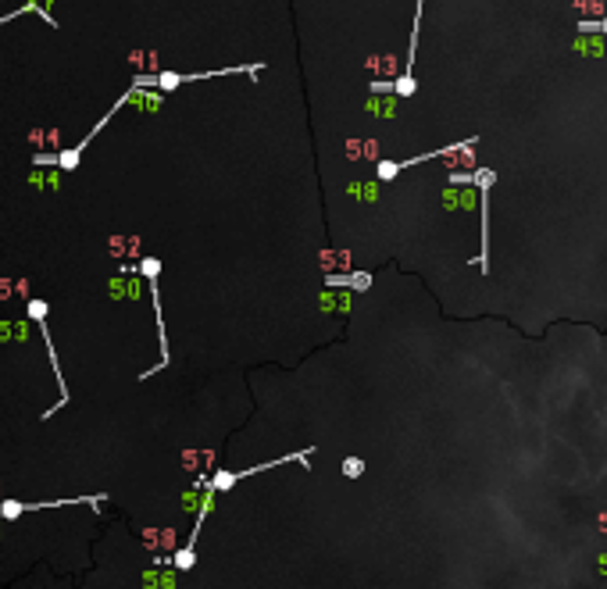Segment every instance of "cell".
I'll return each instance as SVG.
<instances>
[{"mask_svg": "<svg viewBox=\"0 0 607 589\" xmlns=\"http://www.w3.org/2000/svg\"><path fill=\"white\" fill-rule=\"evenodd\" d=\"M343 475H350V478L364 475V461H361V457H347V461H343Z\"/></svg>", "mask_w": 607, "mask_h": 589, "instance_id": "3957f363", "label": "cell"}, {"mask_svg": "<svg viewBox=\"0 0 607 589\" xmlns=\"http://www.w3.org/2000/svg\"><path fill=\"white\" fill-rule=\"evenodd\" d=\"M600 32H607V15H603V22H600Z\"/></svg>", "mask_w": 607, "mask_h": 589, "instance_id": "277c9868", "label": "cell"}, {"mask_svg": "<svg viewBox=\"0 0 607 589\" xmlns=\"http://www.w3.org/2000/svg\"><path fill=\"white\" fill-rule=\"evenodd\" d=\"M307 454H311V450H297V454H290V457H275V461H268V464H261V468H243V471H214V478L207 482V490H214V493H222V490H233L240 478H247V475H257V471H264V468H275V464H286V461H300V464L307 468Z\"/></svg>", "mask_w": 607, "mask_h": 589, "instance_id": "7a4b0ae2", "label": "cell"}, {"mask_svg": "<svg viewBox=\"0 0 607 589\" xmlns=\"http://www.w3.org/2000/svg\"><path fill=\"white\" fill-rule=\"evenodd\" d=\"M29 318L39 326V336H43V343H47V354H50V364H54V375H58V386H61V400L47 411V418H50L54 411H61V407L68 404V386H65V375H61L58 354H54V343H50V333H47V304H43V300H29Z\"/></svg>", "mask_w": 607, "mask_h": 589, "instance_id": "6da1fadb", "label": "cell"}]
</instances>
